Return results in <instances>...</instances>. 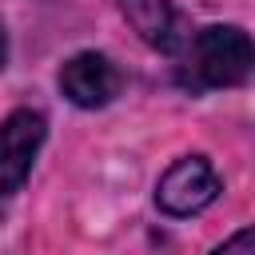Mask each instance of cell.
I'll return each instance as SVG.
<instances>
[{
  "label": "cell",
  "instance_id": "cell-1",
  "mask_svg": "<svg viewBox=\"0 0 255 255\" xmlns=\"http://www.w3.org/2000/svg\"><path fill=\"white\" fill-rule=\"evenodd\" d=\"M251 36L235 24H211L195 32L183 52H179V72L175 80L187 92H207V88H235L251 76Z\"/></svg>",
  "mask_w": 255,
  "mask_h": 255
},
{
  "label": "cell",
  "instance_id": "cell-2",
  "mask_svg": "<svg viewBox=\"0 0 255 255\" xmlns=\"http://www.w3.org/2000/svg\"><path fill=\"white\" fill-rule=\"evenodd\" d=\"M215 195H219V175L203 155L175 159L155 187V203L167 215H195L207 203H215Z\"/></svg>",
  "mask_w": 255,
  "mask_h": 255
},
{
  "label": "cell",
  "instance_id": "cell-3",
  "mask_svg": "<svg viewBox=\"0 0 255 255\" xmlns=\"http://www.w3.org/2000/svg\"><path fill=\"white\" fill-rule=\"evenodd\" d=\"M40 143H44V116L40 112L20 108L0 124V195L20 191Z\"/></svg>",
  "mask_w": 255,
  "mask_h": 255
},
{
  "label": "cell",
  "instance_id": "cell-4",
  "mask_svg": "<svg viewBox=\"0 0 255 255\" xmlns=\"http://www.w3.org/2000/svg\"><path fill=\"white\" fill-rule=\"evenodd\" d=\"M120 88H124V72L100 52H80L60 68V92L76 108H104L120 96Z\"/></svg>",
  "mask_w": 255,
  "mask_h": 255
},
{
  "label": "cell",
  "instance_id": "cell-5",
  "mask_svg": "<svg viewBox=\"0 0 255 255\" xmlns=\"http://www.w3.org/2000/svg\"><path fill=\"white\" fill-rule=\"evenodd\" d=\"M120 12L128 16V24L139 32L143 44L179 56L183 44L191 40V24L183 20V12L171 0H120Z\"/></svg>",
  "mask_w": 255,
  "mask_h": 255
},
{
  "label": "cell",
  "instance_id": "cell-6",
  "mask_svg": "<svg viewBox=\"0 0 255 255\" xmlns=\"http://www.w3.org/2000/svg\"><path fill=\"white\" fill-rule=\"evenodd\" d=\"M211 255H255V235H251V227H239L219 251H211Z\"/></svg>",
  "mask_w": 255,
  "mask_h": 255
},
{
  "label": "cell",
  "instance_id": "cell-7",
  "mask_svg": "<svg viewBox=\"0 0 255 255\" xmlns=\"http://www.w3.org/2000/svg\"><path fill=\"white\" fill-rule=\"evenodd\" d=\"M4 56H8V40H4V28H0V64H4Z\"/></svg>",
  "mask_w": 255,
  "mask_h": 255
}]
</instances>
